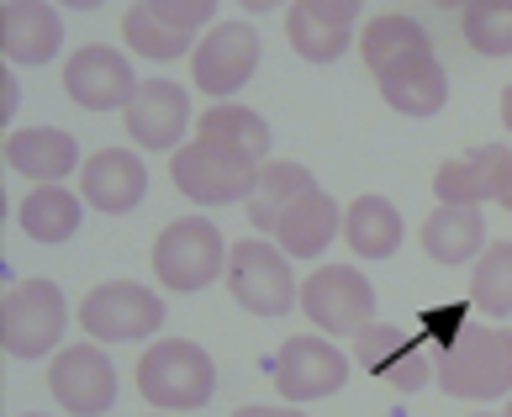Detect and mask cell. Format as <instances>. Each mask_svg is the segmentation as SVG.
Masks as SVG:
<instances>
[{
    "label": "cell",
    "mask_w": 512,
    "mask_h": 417,
    "mask_svg": "<svg viewBox=\"0 0 512 417\" xmlns=\"http://www.w3.org/2000/svg\"><path fill=\"white\" fill-rule=\"evenodd\" d=\"M138 391L159 412H201L217 396V365L191 338H159L138 359Z\"/></svg>",
    "instance_id": "6da1fadb"
},
{
    "label": "cell",
    "mask_w": 512,
    "mask_h": 417,
    "mask_svg": "<svg viewBox=\"0 0 512 417\" xmlns=\"http://www.w3.org/2000/svg\"><path fill=\"white\" fill-rule=\"evenodd\" d=\"M439 391L454 402H497L512 396V333L507 328H460L439 354Z\"/></svg>",
    "instance_id": "7a4b0ae2"
},
{
    "label": "cell",
    "mask_w": 512,
    "mask_h": 417,
    "mask_svg": "<svg viewBox=\"0 0 512 417\" xmlns=\"http://www.w3.org/2000/svg\"><path fill=\"white\" fill-rule=\"evenodd\" d=\"M227 254H233V243L222 238V227L212 217H175L154 238V275L164 291L196 296L217 275H227Z\"/></svg>",
    "instance_id": "3957f363"
},
{
    "label": "cell",
    "mask_w": 512,
    "mask_h": 417,
    "mask_svg": "<svg viewBox=\"0 0 512 417\" xmlns=\"http://www.w3.org/2000/svg\"><path fill=\"white\" fill-rule=\"evenodd\" d=\"M212 16H217L212 0H138L122 16V37L138 59L169 64L196 53V37L212 32Z\"/></svg>",
    "instance_id": "277c9868"
},
{
    "label": "cell",
    "mask_w": 512,
    "mask_h": 417,
    "mask_svg": "<svg viewBox=\"0 0 512 417\" xmlns=\"http://www.w3.org/2000/svg\"><path fill=\"white\" fill-rule=\"evenodd\" d=\"M259 169L254 159L243 154H227L217 143H185L180 154H169V180L175 191L196 206H249V196L259 191Z\"/></svg>",
    "instance_id": "5b68a950"
},
{
    "label": "cell",
    "mask_w": 512,
    "mask_h": 417,
    "mask_svg": "<svg viewBox=\"0 0 512 417\" xmlns=\"http://www.w3.org/2000/svg\"><path fill=\"white\" fill-rule=\"evenodd\" d=\"M69 328L64 291L53 280H22L0 301V349L11 359H48Z\"/></svg>",
    "instance_id": "8992f818"
},
{
    "label": "cell",
    "mask_w": 512,
    "mask_h": 417,
    "mask_svg": "<svg viewBox=\"0 0 512 417\" xmlns=\"http://www.w3.org/2000/svg\"><path fill=\"white\" fill-rule=\"evenodd\" d=\"M227 291H233V301L254 317H286L301 301L291 259L280 254V243H264L259 233L233 243V254H227Z\"/></svg>",
    "instance_id": "52a82bcc"
},
{
    "label": "cell",
    "mask_w": 512,
    "mask_h": 417,
    "mask_svg": "<svg viewBox=\"0 0 512 417\" xmlns=\"http://www.w3.org/2000/svg\"><path fill=\"white\" fill-rule=\"evenodd\" d=\"M80 328L90 344H138L164 328V296L138 280H106L80 301Z\"/></svg>",
    "instance_id": "ba28073f"
},
{
    "label": "cell",
    "mask_w": 512,
    "mask_h": 417,
    "mask_svg": "<svg viewBox=\"0 0 512 417\" xmlns=\"http://www.w3.org/2000/svg\"><path fill=\"white\" fill-rule=\"evenodd\" d=\"M301 312L333 338H359L375 322V286L354 264H322L301 280Z\"/></svg>",
    "instance_id": "9c48e42d"
},
{
    "label": "cell",
    "mask_w": 512,
    "mask_h": 417,
    "mask_svg": "<svg viewBox=\"0 0 512 417\" xmlns=\"http://www.w3.org/2000/svg\"><path fill=\"white\" fill-rule=\"evenodd\" d=\"M259 53V32L249 22H217L191 53V80L212 96V106H222L259 74Z\"/></svg>",
    "instance_id": "30bf717a"
},
{
    "label": "cell",
    "mask_w": 512,
    "mask_h": 417,
    "mask_svg": "<svg viewBox=\"0 0 512 417\" xmlns=\"http://www.w3.org/2000/svg\"><path fill=\"white\" fill-rule=\"evenodd\" d=\"M270 375H275V391L286 396L291 407H301V402H322V396L344 391L349 359L338 344H328V338L301 333V338H286V344L275 349Z\"/></svg>",
    "instance_id": "8fae6325"
},
{
    "label": "cell",
    "mask_w": 512,
    "mask_h": 417,
    "mask_svg": "<svg viewBox=\"0 0 512 417\" xmlns=\"http://www.w3.org/2000/svg\"><path fill=\"white\" fill-rule=\"evenodd\" d=\"M354 365L402 396H417L428 381H439V359L428 354V344L402 333V328H391V322H370L354 338Z\"/></svg>",
    "instance_id": "7c38bea8"
},
{
    "label": "cell",
    "mask_w": 512,
    "mask_h": 417,
    "mask_svg": "<svg viewBox=\"0 0 512 417\" xmlns=\"http://www.w3.org/2000/svg\"><path fill=\"white\" fill-rule=\"evenodd\" d=\"M48 391L69 417H101L117 407V365L96 344H69L48 365Z\"/></svg>",
    "instance_id": "4fadbf2b"
},
{
    "label": "cell",
    "mask_w": 512,
    "mask_h": 417,
    "mask_svg": "<svg viewBox=\"0 0 512 417\" xmlns=\"http://www.w3.org/2000/svg\"><path fill=\"white\" fill-rule=\"evenodd\" d=\"M64 90H69V101L85 106V111H127L138 101L143 80L132 74V59L122 48L90 43L64 64Z\"/></svg>",
    "instance_id": "5bb4252c"
},
{
    "label": "cell",
    "mask_w": 512,
    "mask_h": 417,
    "mask_svg": "<svg viewBox=\"0 0 512 417\" xmlns=\"http://www.w3.org/2000/svg\"><path fill=\"white\" fill-rule=\"evenodd\" d=\"M286 37L296 59L333 64L359 37V0H296L286 6Z\"/></svg>",
    "instance_id": "9a60e30c"
},
{
    "label": "cell",
    "mask_w": 512,
    "mask_h": 417,
    "mask_svg": "<svg viewBox=\"0 0 512 417\" xmlns=\"http://www.w3.org/2000/svg\"><path fill=\"white\" fill-rule=\"evenodd\" d=\"M122 127L132 132V143L148 148V154H180V138L196 127L191 117V96L175 80H143L138 101L122 111Z\"/></svg>",
    "instance_id": "2e32d148"
},
{
    "label": "cell",
    "mask_w": 512,
    "mask_h": 417,
    "mask_svg": "<svg viewBox=\"0 0 512 417\" xmlns=\"http://www.w3.org/2000/svg\"><path fill=\"white\" fill-rule=\"evenodd\" d=\"M439 206H486L512 196V148L507 143H481L465 159H449L433 175Z\"/></svg>",
    "instance_id": "e0dca14e"
},
{
    "label": "cell",
    "mask_w": 512,
    "mask_h": 417,
    "mask_svg": "<svg viewBox=\"0 0 512 417\" xmlns=\"http://www.w3.org/2000/svg\"><path fill=\"white\" fill-rule=\"evenodd\" d=\"M80 196L101 217H127L148 196V164L132 148H96L80 169Z\"/></svg>",
    "instance_id": "ac0fdd59"
},
{
    "label": "cell",
    "mask_w": 512,
    "mask_h": 417,
    "mask_svg": "<svg viewBox=\"0 0 512 417\" xmlns=\"http://www.w3.org/2000/svg\"><path fill=\"white\" fill-rule=\"evenodd\" d=\"M359 53H365V64H370L375 80H391V74L433 59L439 48H433V37H428V27L417 22V16L381 11V16H370V22H365V32H359Z\"/></svg>",
    "instance_id": "d6986e66"
},
{
    "label": "cell",
    "mask_w": 512,
    "mask_h": 417,
    "mask_svg": "<svg viewBox=\"0 0 512 417\" xmlns=\"http://www.w3.org/2000/svg\"><path fill=\"white\" fill-rule=\"evenodd\" d=\"M0 48H6V59L22 64V69L59 59L64 16L53 6H43V0H11V6H0Z\"/></svg>",
    "instance_id": "ffe728a7"
},
{
    "label": "cell",
    "mask_w": 512,
    "mask_h": 417,
    "mask_svg": "<svg viewBox=\"0 0 512 417\" xmlns=\"http://www.w3.org/2000/svg\"><path fill=\"white\" fill-rule=\"evenodd\" d=\"M6 164L16 175L37 180V185H59L64 175L85 169L80 143H74V132H64V127H16L6 138Z\"/></svg>",
    "instance_id": "44dd1931"
},
{
    "label": "cell",
    "mask_w": 512,
    "mask_h": 417,
    "mask_svg": "<svg viewBox=\"0 0 512 417\" xmlns=\"http://www.w3.org/2000/svg\"><path fill=\"white\" fill-rule=\"evenodd\" d=\"M338 227H344V212H338V201L317 185V191H307L301 201H291V212L275 227V243L286 259H322L333 249Z\"/></svg>",
    "instance_id": "7402d4cb"
},
{
    "label": "cell",
    "mask_w": 512,
    "mask_h": 417,
    "mask_svg": "<svg viewBox=\"0 0 512 417\" xmlns=\"http://www.w3.org/2000/svg\"><path fill=\"white\" fill-rule=\"evenodd\" d=\"M423 254L433 264H470L486 254V217L481 206H433L428 222H423Z\"/></svg>",
    "instance_id": "603a6c76"
},
{
    "label": "cell",
    "mask_w": 512,
    "mask_h": 417,
    "mask_svg": "<svg viewBox=\"0 0 512 417\" xmlns=\"http://www.w3.org/2000/svg\"><path fill=\"white\" fill-rule=\"evenodd\" d=\"M16 222H22V233H27L32 243L59 249V243H69L74 233H80L85 196L64 191V185H32V191L22 196V206H16Z\"/></svg>",
    "instance_id": "cb8c5ba5"
},
{
    "label": "cell",
    "mask_w": 512,
    "mask_h": 417,
    "mask_svg": "<svg viewBox=\"0 0 512 417\" xmlns=\"http://www.w3.org/2000/svg\"><path fill=\"white\" fill-rule=\"evenodd\" d=\"M196 138L227 148V154H243L254 164L270 159V122H264L254 106H238V101H222V106L206 111V117H196Z\"/></svg>",
    "instance_id": "d4e9b609"
},
{
    "label": "cell",
    "mask_w": 512,
    "mask_h": 417,
    "mask_svg": "<svg viewBox=\"0 0 512 417\" xmlns=\"http://www.w3.org/2000/svg\"><path fill=\"white\" fill-rule=\"evenodd\" d=\"M344 238L359 259H391L407 238V222L386 196H359L344 212Z\"/></svg>",
    "instance_id": "484cf974"
},
{
    "label": "cell",
    "mask_w": 512,
    "mask_h": 417,
    "mask_svg": "<svg viewBox=\"0 0 512 417\" xmlns=\"http://www.w3.org/2000/svg\"><path fill=\"white\" fill-rule=\"evenodd\" d=\"M307 191H317V180H312V169L307 164H286V159H275V164H264L259 169V191L249 196V222H254V233L264 238L270 233L275 238V227H280V217L291 212V201H301Z\"/></svg>",
    "instance_id": "4316f807"
},
{
    "label": "cell",
    "mask_w": 512,
    "mask_h": 417,
    "mask_svg": "<svg viewBox=\"0 0 512 417\" xmlns=\"http://www.w3.org/2000/svg\"><path fill=\"white\" fill-rule=\"evenodd\" d=\"M381 96H386L391 111L428 122V117H439V111L449 106V69H444L439 53H433V59H423V64H412L402 74H391V80H381Z\"/></svg>",
    "instance_id": "83f0119b"
},
{
    "label": "cell",
    "mask_w": 512,
    "mask_h": 417,
    "mask_svg": "<svg viewBox=\"0 0 512 417\" xmlns=\"http://www.w3.org/2000/svg\"><path fill=\"white\" fill-rule=\"evenodd\" d=\"M460 32L481 59H512V0H470L460 11Z\"/></svg>",
    "instance_id": "f1b7e54d"
},
{
    "label": "cell",
    "mask_w": 512,
    "mask_h": 417,
    "mask_svg": "<svg viewBox=\"0 0 512 417\" xmlns=\"http://www.w3.org/2000/svg\"><path fill=\"white\" fill-rule=\"evenodd\" d=\"M470 301L486 317H512V238L486 243V254L476 259V275H470Z\"/></svg>",
    "instance_id": "f546056e"
},
{
    "label": "cell",
    "mask_w": 512,
    "mask_h": 417,
    "mask_svg": "<svg viewBox=\"0 0 512 417\" xmlns=\"http://www.w3.org/2000/svg\"><path fill=\"white\" fill-rule=\"evenodd\" d=\"M233 417H307V412H301V407H243Z\"/></svg>",
    "instance_id": "4dcf8cb0"
},
{
    "label": "cell",
    "mask_w": 512,
    "mask_h": 417,
    "mask_svg": "<svg viewBox=\"0 0 512 417\" xmlns=\"http://www.w3.org/2000/svg\"><path fill=\"white\" fill-rule=\"evenodd\" d=\"M0 117H16V80H11V74H6V90H0Z\"/></svg>",
    "instance_id": "1f68e13d"
},
{
    "label": "cell",
    "mask_w": 512,
    "mask_h": 417,
    "mask_svg": "<svg viewBox=\"0 0 512 417\" xmlns=\"http://www.w3.org/2000/svg\"><path fill=\"white\" fill-rule=\"evenodd\" d=\"M502 122H507V132H512V85L502 90Z\"/></svg>",
    "instance_id": "d6a6232c"
},
{
    "label": "cell",
    "mask_w": 512,
    "mask_h": 417,
    "mask_svg": "<svg viewBox=\"0 0 512 417\" xmlns=\"http://www.w3.org/2000/svg\"><path fill=\"white\" fill-rule=\"evenodd\" d=\"M497 417H512V402H507V412H497Z\"/></svg>",
    "instance_id": "836d02e7"
},
{
    "label": "cell",
    "mask_w": 512,
    "mask_h": 417,
    "mask_svg": "<svg viewBox=\"0 0 512 417\" xmlns=\"http://www.w3.org/2000/svg\"><path fill=\"white\" fill-rule=\"evenodd\" d=\"M22 417H43V412H22Z\"/></svg>",
    "instance_id": "e575fe53"
},
{
    "label": "cell",
    "mask_w": 512,
    "mask_h": 417,
    "mask_svg": "<svg viewBox=\"0 0 512 417\" xmlns=\"http://www.w3.org/2000/svg\"><path fill=\"white\" fill-rule=\"evenodd\" d=\"M476 417H497V412H476Z\"/></svg>",
    "instance_id": "d590c367"
},
{
    "label": "cell",
    "mask_w": 512,
    "mask_h": 417,
    "mask_svg": "<svg viewBox=\"0 0 512 417\" xmlns=\"http://www.w3.org/2000/svg\"><path fill=\"white\" fill-rule=\"evenodd\" d=\"M502 206H507V212H512V196H507V201H502Z\"/></svg>",
    "instance_id": "8d00e7d4"
}]
</instances>
